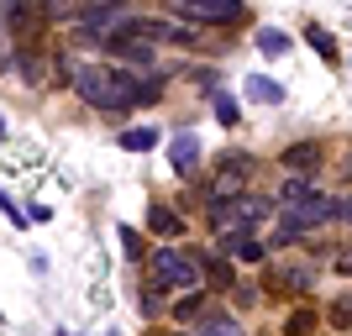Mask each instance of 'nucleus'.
I'll list each match as a JSON object with an SVG mask.
<instances>
[{
  "mask_svg": "<svg viewBox=\"0 0 352 336\" xmlns=\"http://www.w3.org/2000/svg\"><path fill=\"white\" fill-rule=\"evenodd\" d=\"M242 184H248V158H242V153H226V158H221V174L210 179V200H236V194H242Z\"/></svg>",
  "mask_w": 352,
  "mask_h": 336,
  "instance_id": "6",
  "label": "nucleus"
},
{
  "mask_svg": "<svg viewBox=\"0 0 352 336\" xmlns=\"http://www.w3.org/2000/svg\"><path fill=\"white\" fill-rule=\"evenodd\" d=\"M216 121L221 126H242V105H236L232 95H216Z\"/></svg>",
  "mask_w": 352,
  "mask_h": 336,
  "instance_id": "23",
  "label": "nucleus"
},
{
  "mask_svg": "<svg viewBox=\"0 0 352 336\" xmlns=\"http://www.w3.org/2000/svg\"><path fill=\"white\" fill-rule=\"evenodd\" d=\"M95 5H105V11H121V5H126V0H95Z\"/></svg>",
  "mask_w": 352,
  "mask_h": 336,
  "instance_id": "29",
  "label": "nucleus"
},
{
  "mask_svg": "<svg viewBox=\"0 0 352 336\" xmlns=\"http://www.w3.org/2000/svg\"><path fill=\"white\" fill-rule=\"evenodd\" d=\"M179 16H190V21H200V27H226V21H236L242 16V0H168Z\"/></svg>",
  "mask_w": 352,
  "mask_h": 336,
  "instance_id": "5",
  "label": "nucleus"
},
{
  "mask_svg": "<svg viewBox=\"0 0 352 336\" xmlns=\"http://www.w3.org/2000/svg\"><path fill=\"white\" fill-rule=\"evenodd\" d=\"M63 79H74V89H79V100L95 105V111H126V89H121L116 69H69L63 63Z\"/></svg>",
  "mask_w": 352,
  "mask_h": 336,
  "instance_id": "2",
  "label": "nucleus"
},
{
  "mask_svg": "<svg viewBox=\"0 0 352 336\" xmlns=\"http://www.w3.org/2000/svg\"><path fill=\"white\" fill-rule=\"evenodd\" d=\"M121 147L126 153H147V147H158V132L153 126H132V132H121Z\"/></svg>",
  "mask_w": 352,
  "mask_h": 336,
  "instance_id": "20",
  "label": "nucleus"
},
{
  "mask_svg": "<svg viewBox=\"0 0 352 336\" xmlns=\"http://www.w3.org/2000/svg\"><path fill=\"white\" fill-rule=\"evenodd\" d=\"M284 168H294V174H305V179H316V168H321V147L316 142H294V147H284Z\"/></svg>",
  "mask_w": 352,
  "mask_h": 336,
  "instance_id": "10",
  "label": "nucleus"
},
{
  "mask_svg": "<svg viewBox=\"0 0 352 336\" xmlns=\"http://www.w3.org/2000/svg\"><path fill=\"white\" fill-rule=\"evenodd\" d=\"M47 16H74V0H43Z\"/></svg>",
  "mask_w": 352,
  "mask_h": 336,
  "instance_id": "26",
  "label": "nucleus"
},
{
  "mask_svg": "<svg viewBox=\"0 0 352 336\" xmlns=\"http://www.w3.org/2000/svg\"><path fill=\"white\" fill-rule=\"evenodd\" d=\"M248 95H252L258 105H279V100H284V85H274L268 74H252V79H248Z\"/></svg>",
  "mask_w": 352,
  "mask_h": 336,
  "instance_id": "17",
  "label": "nucleus"
},
{
  "mask_svg": "<svg viewBox=\"0 0 352 336\" xmlns=\"http://www.w3.org/2000/svg\"><path fill=\"white\" fill-rule=\"evenodd\" d=\"M221 252H226V258H242V263H263V242H258V236H221Z\"/></svg>",
  "mask_w": 352,
  "mask_h": 336,
  "instance_id": "13",
  "label": "nucleus"
},
{
  "mask_svg": "<svg viewBox=\"0 0 352 336\" xmlns=\"http://www.w3.org/2000/svg\"><path fill=\"white\" fill-rule=\"evenodd\" d=\"M195 252H200V268H206V289L232 294V289H236V268H232V258H226V252H206V247H195Z\"/></svg>",
  "mask_w": 352,
  "mask_h": 336,
  "instance_id": "7",
  "label": "nucleus"
},
{
  "mask_svg": "<svg viewBox=\"0 0 352 336\" xmlns=\"http://www.w3.org/2000/svg\"><path fill=\"white\" fill-rule=\"evenodd\" d=\"M258 47H263V53H268V58H279V53H289V37H284V32L279 27H263V32H258Z\"/></svg>",
  "mask_w": 352,
  "mask_h": 336,
  "instance_id": "22",
  "label": "nucleus"
},
{
  "mask_svg": "<svg viewBox=\"0 0 352 336\" xmlns=\"http://www.w3.org/2000/svg\"><path fill=\"white\" fill-rule=\"evenodd\" d=\"M331 216H337V221H352V200H331Z\"/></svg>",
  "mask_w": 352,
  "mask_h": 336,
  "instance_id": "27",
  "label": "nucleus"
},
{
  "mask_svg": "<svg viewBox=\"0 0 352 336\" xmlns=\"http://www.w3.org/2000/svg\"><path fill=\"white\" fill-rule=\"evenodd\" d=\"M163 294H168V284H158V278H153V284H142V300H137V310H142L147 321H158L163 310H168V300H163Z\"/></svg>",
  "mask_w": 352,
  "mask_h": 336,
  "instance_id": "15",
  "label": "nucleus"
},
{
  "mask_svg": "<svg viewBox=\"0 0 352 336\" xmlns=\"http://www.w3.org/2000/svg\"><path fill=\"white\" fill-rule=\"evenodd\" d=\"M121 247H126V258H142V236L132 226H121Z\"/></svg>",
  "mask_w": 352,
  "mask_h": 336,
  "instance_id": "24",
  "label": "nucleus"
},
{
  "mask_svg": "<svg viewBox=\"0 0 352 336\" xmlns=\"http://www.w3.org/2000/svg\"><path fill=\"white\" fill-rule=\"evenodd\" d=\"M168 153H174V174H179V179H190V174H195V163H200V142H195L190 132H179Z\"/></svg>",
  "mask_w": 352,
  "mask_h": 336,
  "instance_id": "11",
  "label": "nucleus"
},
{
  "mask_svg": "<svg viewBox=\"0 0 352 336\" xmlns=\"http://www.w3.org/2000/svg\"><path fill=\"white\" fill-rule=\"evenodd\" d=\"M310 194H321V190H316V179H305V174H294V179L279 184V205H300V200H310Z\"/></svg>",
  "mask_w": 352,
  "mask_h": 336,
  "instance_id": "16",
  "label": "nucleus"
},
{
  "mask_svg": "<svg viewBox=\"0 0 352 336\" xmlns=\"http://www.w3.org/2000/svg\"><path fill=\"white\" fill-rule=\"evenodd\" d=\"M147 232L163 236V242H179L184 236V216H179L174 205H147Z\"/></svg>",
  "mask_w": 352,
  "mask_h": 336,
  "instance_id": "9",
  "label": "nucleus"
},
{
  "mask_svg": "<svg viewBox=\"0 0 352 336\" xmlns=\"http://www.w3.org/2000/svg\"><path fill=\"white\" fill-rule=\"evenodd\" d=\"M190 336H248V331H242V321H232V315L216 310V315H200V326H195Z\"/></svg>",
  "mask_w": 352,
  "mask_h": 336,
  "instance_id": "14",
  "label": "nucleus"
},
{
  "mask_svg": "<svg viewBox=\"0 0 352 336\" xmlns=\"http://www.w3.org/2000/svg\"><path fill=\"white\" fill-rule=\"evenodd\" d=\"M326 326H337V331H352V289L331 300V310H326Z\"/></svg>",
  "mask_w": 352,
  "mask_h": 336,
  "instance_id": "18",
  "label": "nucleus"
},
{
  "mask_svg": "<svg viewBox=\"0 0 352 336\" xmlns=\"http://www.w3.org/2000/svg\"><path fill=\"white\" fill-rule=\"evenodd\" d=\"M305 43L316 47L326 63H337V43H331V32H326V27H316V21H310V27H305Z\"/></svg>",
  "mask_w": 352,
  "mask_h": 336,
  "instance_id": "19",
  "label": "nucleus"
},
{
  "mask_svg": "<svg viewBox=\"0 0 352 336\" xmlns=\"http://www.w3.org/2000/svg\"><path fill=\"white\" fill-rule=\"evenodd\" d=\"M6 21L27 47L37 43V0H6Z\"/></svg>",
  "mask_w": 352,
  "mask_h": 336,
  "instance_id": "8",
  "label": "nucleus"
},
{
  "mask_svg": "<svg viewBox=\"0 0 352 336\" xmlns=\"http://www.w3.org/2000/svg\"><path fill=\"white\" fill-rule=\"evenodd\" d=\"M236 305H258V300H263V289H252V284H236Z\"/></svg>",
  "mask_w": 352,
  "mask_h": 336,
  "instance_id": "25",
  "label": "nucleus"
},
{
  "mask_svg": "<svg viewBox=\"0 0 352 336\" xmlns=\"http://www.w3.org/2000/svg\"><path fill=\"white\" fill-rule=\"evenodd\" d=\"M153 278L158 284H168V289H206V268H200V252L195 247H179V242H163L158 252H153Z\"/></svg>",
  "mask_w": 352,
  "mask_h": 336,
  "instance_id": "1",
  "label": "nucleus"
},
{
  "mask_svg": "<svg viewBox=\"0 0 352 336\" xmlns=\"http://www.w3.org/2000/svg\"><path fill=\"white\" fill-rule=\"evenodd\" d=\"M337 273H347V278H352V247H347V252L337 258Z\"/></svg>",
  "mask_w": 352,
  "mask_h": 336,
  "instance_id": "28",
  "label": "nucleus"
},
{
  "mask_svg": "<svg viewBox=\"0 0 352 336\" xmlns=\"http://www.w3.org/2000/svg\"><path fill=\"white\" fill-rule=\"evenodd\" d=\"M263 294H279V300H305L316 294V268L310 263H274L263 273Z\"/></svg>",
  "mask_w": 352,
  "mask_h": 336,
  "instance_id": "3",
  "label": "nucleus"
},
{
  "mask_svg": "<svg viewBox=\"0 0 352 336\" xmlns=\"http://www.w3.org/2000/svg\"><path fill=\"white\" fill-rule=\"evenodd\" d=\"M284 336H321V315H316V305H300L284 315Z\"/></svg>",
  "mask_w": 352,
  "mask_h": 336,
  "instance_id": "12",
  "label": "nucleus"
},
{
  "mask_svg": "<svg viewBox=\"0 0 352 336\" xmlns=\"http://www.w3.org/2000/svg\"><path fill=\"white\" fill-rule=\"evenodd\" d=\"M279 221H284V232H289V236L316 232V226H326V221H331V200H326V194H310V200H300V205H284Z\"/></svg>",
  "mask_w": 352,
  "mask_h": 336,
  "instance_id": "4",
  "label": "nucleus"
},
{
  "mask_svg": "<svg viewBox=\"0 0 352 336\" xmlns=\"http://www.w3.org/2000/svg\"><path fill=\"white\" fill-rule=\"evenodd\" d=\"M174 315H179V321H200V315H206V289H190L174 305Z\"/></svg>",
  "mask_w": 352,
  "mask_h": 336,
  "instance_id": "21",
  "label": "nucleus"
}]
</instances>
